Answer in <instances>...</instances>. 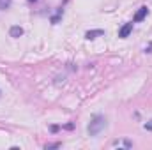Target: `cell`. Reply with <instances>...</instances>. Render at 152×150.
Here are the masks:
<instances>
[{
  "instance_id": "52a82bcc",
  "label": "cell",
  "mask_w": 152,
  "mask_h": 150,
  "mask_svg": "<svg viewBox=\"0 0 152 150\" xmlns=\"http://www.w3.org/2000/svg\"><path fill=\"white\" fill-rule=\"evenodd\" d=\"M11 7V0H0V11H5Z\"/></svg>"
},
{
  "instance_id": "6da1fadb",
  "label": "cell",
  "mask_w": 152,
  "mask_h": 150,
  "mask_svg": "<svg viewBox=\"0 0 152 150\" xmlns=\"http://www.w3.org/2000/svg\"><path fill=\"white\" fill-rule=\"evenodd\" d=\"M104 127H106V118L103 115H94L92 120H90V124H88V127H87V133L90 136H97Z\"/></svg>"
},
{
  "instance_id": "7a4b0ae2",
  "label": "cell",
  "mask_w": 152,
  "mask_h": 150,
  "mask_svg": "<svg viewBox=\"0 0 152 150\" xmlns=\"http://www.w3.org/2000/svg\"><path fill=\"white\" fill-rule=\"evenodd\" d=\"M147 14H149V9H147V5H143V7H140L138 12L134 14L133 21H134V23H140V21H143V20L147 18Z\"/></svg>"
},
{
  "instance_id": "8fae6325",
  "label": "cell",
  "mask_w": 152,
  "mask_h": 150,
  "mask_svg": "<svg viewBox=\"0 0 152 150\" xmlns=\"http://www.w3.org/2000/svg\"><path fill=\"white\" fill-rule=\"evenodd\" d=\"M50 129H51V133H57V131H58V129H60V127H58V125H51V127H50Z\"/></svg>"
},
{
  "instance_id": "7c38bea8",
  "label": "cell",
  "mask_w": 152,
  "mask_h": 150,
  "mask_svg": "<svg viewBox=\"0 0 152 150\" xmlns=\"http://www.w3.org/2000/svg\"><path fill=\"white\" fill-rule=\"evenodd\" d=\"M28 2H34V0H28Z\"/></svg>"
},
{
  "instance_id": "30bf717a",
  "label": "cell",
  "mask_w": 152,
  "mask_h": 150,
  "mask_svg": "<svg viewBox=\"0 0 152 150\" xmlns=\"http://www.w3.org/2000/svg\"><path fill=\"white\" fill-rule=\"evenodd\" d=\"M143 127H145V131H152V120H151V122H147Z\"/></svg>"
},
{
  "instance_id": "5b68a950",
  "label": "cell",
  "mask_w": 152,
  "mask_h": 150,
  "mask_svg": "<svg viewBox=\"0 0 152 150\" xmlns=\"http://www.w3.org/2000/svg\"><path fill=\"white\" fill-rule=\"evenodd\" d=\"M9 34H11V37L18 39V37H21V36H23V28H21V27H18V25H14V27H11Z\"/></svg>"
},
{
  "instance_id": "3957f363",
  "label": "cell",
  "mask_w": 152,
  "mask_h": 150,
  "mask_svg": "<svg viewBox=\"0 0 152 150\" xmlns=\"http://www.w3.org/2000/svg\"><path fill=\"white\" fill-rule=\"evenodd\" d=\"M131 32H133V21H131V23H126V25H124V27L118 30V37L126 39L129 34H131Z\"/></svg>"
},
{
  "instance_id": "9c48e42d",
  "label": "cell",
  "mask_w": 152,
  "mask_h": 150,
  "mask_svg": "<svg viewBox=\"0 0 152 150\" xmlns=\"http://www.w3.org/2000/svg\"><path fill=\"white\" fill-rule=\"evenodd\" d=\"M122 145H124L126 149H131V147H133V143H131V141H127V140H124V141H122Z\"/></svg>"
},
{
  "instance_id": "ba28073f",
  "label": "cell",
  "mask_w": 152,
  "mask_h": 150,
  "mask_svg": "<svg viewBox=\"0 0 152 150\" xmlns=\"http://www.w3.org/2000/svg\"><path fill=\"white\" fill-rule=\"evenodd\" d=\"M60 147H62V143H50V145H46L44 149L50 150V149H60Z\"/></svg>"
},
{
  "instance_id": "8992f818",
  "label": "cell",
  "mask_w": 152,
  "mask_h": 150,
  "mask_svg": "<svg viewBox=\"0 0 152 150\" xmlns=\"http://www.w3.org/2000/svg\"><path fill=\"white\" fill-rule=\"evenodd\" d=\"M60 16H62V7H60V9H57V14L51 18V23H53V25H57V23H58V20H60Z\"/></svg>"
},
{
  "instance_id": "277c9868",
  "label": "cell",
  "mask_w": 152,
  "mask_h": 150,
  "mask_svg": "<svg viewBox=\"0 0 152 150\" xmlns=\"http://www.w3.org/2000/svg\"><path fill=\"white\" fill-rule=\"evenodd\" d=\"M99 36H104V30H101V28H97V30H88L87 34H85V39H96L99 37Z\"/></svg>"
}]
</instances>
